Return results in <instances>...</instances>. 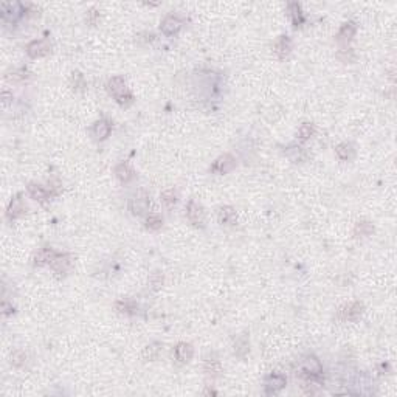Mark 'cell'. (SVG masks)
Instances as JSON below:
<instances>
[{
  "label": "cell",
  "instance_id": "cell-14",
  "mask_svg": "<svg viewBox=\"0 0 397 397\" xmlns=\"http://www.w3.org/2000/svg\"><path fill=\"white\" fill-rule=\"evenodd\" d=\"M28 193H30L31 198H34V200H37V202H45L51 197L50 189H47L41 185H36V183L28 185Z\"/></svg>",
  "mask_w": 397,
  "mask_h": 397
},
{
  "label": "cell",
  "instance_id": "cell-3",
  "mask_svg": "<svg viewBox=\"0 0 397 397\" xmlns=\"http://www.w3.org/2000/svg\"><path fill=\"white\" fill-rule=\"evenodd\" d=\"M51 50V45L47 39H39V41H33L27 45V53L30 58H42L45 54H49Z\"/></svg>",
  "mask_w": 397,
  "mask_h": 397
},
{
  "label": "cell",
  "instance_id": "cell-22",
  "mask_svg": "<svg viewBox=\"0 0 397 397\" xmlns=\"http://www.w3.org/2000/svg\"><path fill=\"white\" fill-rule=\"evenodd\" d=\"M289 11H290V16H292V22L295 27H301L304 23V14H303V10H301L299 3H289Z\"/></svg>",
  "mask_w": 397,
  "mask_h": 397
},
{
  "label": "cell",
  "instance_id": "cell-27",
  "mask_svg": "<svg viewBox=\"0 0 397 397\" xmlns=\"http://www.w3.org/2000/svg\"><path fill=\"white\" fill-rule=\"evenodd\" d=\"M160 197H162V202L166 208H172V206L177 203V198H179L177 191H174V189H168V191L162 193Z\"/></svg>",
  "mask_w": 397,
  "mask_h": 397
},
{
  "label": "cell",
  "instance_id": "cell-4",
  "mask_svg": "<svg viewBox=\"0 0 397 397\" xmlns=\"http://www.w3.org/2000/svg\"><path fill=\"white\" fill-rule=\"evenodd\" d=\"M285 377L280 372H273V374H270L267 379H265V383H264V388H265V393L267 394H276L280 393L282 388L285 386Z\"/></svg>",
  "mask_w": 397,
  "mask_h": 397
},
{
  "label": "cell",
  "instance_id": "cell-7",
  "mask_svg": "<svg viewBox=\"0 0 397 397\" xmlns=\"http://www.w3.org/2000/svg\"><path fill=\"white\" fill-rule=\"evenodd\" d=\"M172 354H174V359H176L177 363L185 364V363H188L189 360L193 359L194 347H193V345H189V343H179L176 347H174Z\"/></svg>",
  "mask_w": 397,
  "mask_h": 397
},
{
  "label": "cell",
  "instance_id": "cell-9",
  "mask_svg": "<svg viewBox=\"0 0 397 397\" xmlns=\"http://www.w3.org/2000/svg\"><path fill=\"white\" fill-rule=\"evenodd\" d=\"M363 314V304L359 303V301H355V303H351L347 304L345 309H341V318L345 321H357L362 316Z\"/></svg>",
  "mask_w": 397,
  "mask_h": 397
},
{
  "label": "cell",
  "instance_id": "cell-2",
  "mask_svg": "<svg viewBox=\"0 0 397 397\" xmlns=\"http://www.w3.org/2000/svg\"><path fill=\"white\" fill-rule=\"evenodd\" d=\"M186 216H188L189 222H191L194 227H200V228L205 227V213H203V208H202V205H198L196 200H191V202L188 203Z\"/></svg>",
  "mask_w": 397,
  "mask_h": 397
},
{
  "label": "cell",
  "instance_id": "cell-8",
  "mask_svg": "<svg viewBox=\"0 0 397 397\" xmlns=\"http://www.w3.org/2000/svg\"><path fill=\"white\" fill-rule=\"evenodd\" d=\"M182 25H183V22H182L177 16H166V17L163 19L162 22V25H160V30L163 31V34L166 36H174V34H177Z\"/></svg>",
  "mask_w": 397,
  "mask_h": 397
},
{
  "label": "cell",
  "instance_id": "cell-21",
  "mask_svg": "<svg viewBox=\"0 0 397 397\" xmlns=\"http://www.w3.org/2000/svg\"><path fill=\"white\" fill-rule=\"evenodd\" d=\"M162 343H158V341H154V343H150L145 347V351H143V359L146 362H154L158 359V355L162 352Z\"/></svg>",
  "mask_w": 397,
  "mask_h": 397
},
{
  "label": "cell",
  "instance_id": "cell-28",
  "mask_svg": "<svg viewBox=\"0 0 397 397\" xmlns=\"http://www.w3.org/2000/svg\"><path fill=\"white\" fill-rule=\"evenodd\" d=\"M162 225H163V217L160 214H149L146 219V227L149 230H158L162 228Z\"/></svg>",
  "mask_w": 397,
  "mask_h": 397
},
{
  "label": "cell",
  "instance_id": "cell-29",
  "mask_svg": "<svg viewBox=\"0 0 397 397\" xmlns=\"http://www.w3.org/2000/svg\"><path fill=\"white\" fill-rule=\"evenodd\" d=\"M372 232H374V227L369 222H359L355 225V234L357 236H369Z\"/></svg>",
  "mask_w": 397,
  "mask_h": 397
},
{
  "label": "cell",
  "instance_id": "cell-34",
  "mask_svg": "<svg viewBox=\"0 0 397 397\" xmlns=\"http://www.w3.org/2000/svg\"><path fill=\"white\" fill-rule=\"evenodd\" d=\"M99 19V13L97 8H92V10H89V13H87V22L90 23V25H95V23L98 22Z\"/></svg>",
  "mask_w": 397,
  "mask_h": 397
},
{
  "label": "cell",
  "instance_id": "cell-6",
  "mask_svg": "<svg viewBox=\"0 0 397 397\" xmlns=\"http://www.w3.org/2000/svg\"><path fill=\"white\" fill-rule=\"evenodd\" d=\"M234 166H236L234 157H233V155H230V154H225V155L219 157L217 160L213 163L211 171H213V172H216V174H227V172H230V171H233V169H234Z\"/></svg>",
  "mask_w": 397,
  "mask_h": 397
},
{
  "label": "cell",
  "instance_id": "cell-11",
  "mask_svg": "<svg viewBox=\"0 0 397 397\" xmlns=\"http://www.w3.org/2000/svg\"><path fill=\"white\" fill-rule=\"evenodd\" d=\"M107 90L110 95H114V98L116 99L118 97H121L124 92H128V87H126L124 79L121 76H114L107 83Z\"/></svg>",
  "mask_w": 397,
  "mask_h": 397
},
{
  "label": "cell",
  "instance_id": "cell-35",
  "mask_svg": "<svg viewBox=\"0 0 397 397\" xmlns=\"http://www.w3.org/2000/svg\"><path fill=\"white\" fill-rule=\"evenodd\" d=\"M2 98H3V104L6 106L8 102H10V98H13V95H10L8 92H3V93H2Z\"/></svg>",
  "mask_w": 397,
  "mask_h": 397
},
{
  "label": "cell",
  "instance_id": "cell-30",
  "mask_svg": "<svg viewBox=\"0 0 397 397\" xmlns=\"http://www.w3.org/2000/svg\"><path fill=\"white\" fill-rule=\"evenodd\" d=\"M27 362V354L23 352V351H16V352H13V355H11V364L13 366H16V368H19V366H22L23 363Z\"/></svg>",
  "mask_w": 397,
  "mask_h": 397
},
{
  "label": "cell",
  "instance_id": "cell-1",
  "mask_svg": "<svg viewBox=\"0 0 397 397\" xmlns=\"http://www.w3.org/2000/svg\"><path fill=\"white\" fill-rule=\"evenodd\" d=\"M2 19L5 22H10V23H14V22H17L23 13H25V8H23V5L20 3H13V2H3L2 3Z\"/></svg>",
  "mask_w": 397,
  "mask_h": 397
},
{
  "label": "cell",
  "instance_id": "cell-12",
  "mask_svg": "<svg viewBox=\"0 0 397 397\" xmlns=\"http://www.w3.org/2000/svg\"><path fill=\"white\" fill-rule=\"evenodd\" d=\"M217 219L222 225H234L237 216L233 206H220L217 211Z\"/></svg>",
  "mask_w": 397,
  "mask_h": 397
},
{
  "label": "cell",
  "instance_id": "cell-31",
  "mask_svg": "<svg viewBox=\"0 0 397 397\" xmlns=\"http://www.w3.org/2000/svg\"><path fill=\"white\" fill-rule=\"evenodd\" d=\"M312 133H314V126H312V124H309V123H304V124L298 129V135H299V138H301V140L311 138V137H312Z\"/></svg>",
  "mask_w": 397,
  "mask_h": 397
},
{
  "label": "cell",
  "instance_id": "cell-17",
  "mask_svg": "<svg viewBox=\"0 0 397 397\" xmlns=\"http://www.w3.org/2000/svg\"><path fill=\"white\" fill-rule=\"evenodd\" d=\"M115 174H116V177L118 180L121 182V183H129V182L135 177V172L133 169L131 168V166L128 163H120L115 168Z\"/></svg>",
  "mask_w": 397,
  "mask_h": 397
},
{
  "label": "cell",
  "instance_id": "cell-32",
  "mask_svg": "<svg viewBox=\"0 0 397 397\" xmlns=\"http://www.w3.org/2000/svg\"><path fill=\"white\" fill-rule=\"evenodd\" d=\"M116 102L120 106H123V107H128V106H131L132 102H133V95L128 90V92H124L121 97H118L116 98Z\"/></svg>",
  "mask_w": 397,
  "mask_h": 397
},
{
  "label": "cell",
  "instance_id": "cell-19",
  "mask_svg": "<svg viewBox=\"0 0 397 397\" xmlns=\"http://www.w3.org/2000/svg\"><path fill=\"white\" fill-rule=\"evenodd\" d=\"M110 131H112V124L106 120H99L93 124V133L98 140H106L110 135Z\"/></svg>",
  "mask_w": 397,
  "mask_h": 397
},
{
  "label": "cell",
  "instance_id": "cell-33",
  "mask_svg": "<svg viewBox=\"0 0 397 397\" xmlns=\"http://www.w3.org/2000/svg\"><path fill=\"white\" fill-rule=\"evenodd\" d=\"M149 284L152 285L154 290H158V289L162 287V284H163V275L158 273V272L152 273V275H150V278H149Z\"/></svg>",
  "mask_w": 397,
  "mask_h": 397
},
{
  "label": "cell",
  "instance_id": "cell-16",
  "mask_svg": "<svg viewBox=\"0 0 397 397\" xmlns=\"http://www.w3.org/2000/svg\"><path fill=\"white\" fill-rule=\"evenodd\" d=\"M275 53L278 54V58H285L287 54L290 53L292 50V42H290V39L287 36H280L276 39V42H275Z\"/></svg>",
  "mask_w": 397,
  "mask_h": 397
},
{
  "label": "cell",
  "instance_id": "cell-10",
  "mask_svg": "<svg viewBox=\"0 0 397 397\" xmlns=\"http://www.w3.org/2000/svg\"><path fill=\"white\" fill-rule=\"evenodd\" d=\"M148 205H149V200L146 196H135L129 202V210L132 211V214H135V216H141V214L146 213Z\"/></svg>",
  "mask_w": 397,
  "mask_h": 397
},
{
  "label": "cell",
  "instance_id": "cell-18",
  "mask_svg": "<svg viewBox=\"0 0 397 397\" xmlns=\"http://www.w3.org/2000/svg\"><path fill=\"white\" fill-rule=\"evenodd\" d=\"M248 351H250L248 335H247V333H242L241 337H237L236 343H234V354L237 357H241V359H244V357L248 354Z\"/></svg>",
  "mask_w": 397,
  "mask_h": 397
},
{
  "label": "cell",
  "instance_id": "cell-20",
  "mask_svg": "<svg viewBox=\"0 0 397 397\" xmlns=\"http://www.w3.org/2000/svg\"><path fill=\"white\" fill-rule=\"evenodd\" d=\"M58 253L54 251L53 248H42L37 251V255L34 256V264L36 265H45V264H51V261L54 259Z\"/></svg>",
  "mask_w": 397,
  "mask_h": 397
},
{
  "label": "cell",
  "instance_id": "cell-23",
  "mask_svg": "<svg viewBox=\"0 0 397 397\" xmlns=\"http://www.w3.org/2000/svg\"><path fill=\"white\" fill-rule=\"evenodd\" d=\"M203 371L206 372V376L210 377H219L220 372H222V364L219 360L216 359H211V360H206L205 364H203Z\"/></svg>",
  "mask_w": 397,
  "mask_h": 397
},
{
  "label": "cell",
  "instance_id": "cell-24",
  "mask_svg": "<svg viewBox=\"0 0 397 397\" xmlns=\"http://www.w3.org/2000/svg\"><path fill=\"white\" fill-rule=\"evenodd\" d=\"M115 307L118 312L128 314V315H132V314H135V311H137V304H135L133 299H120V301H116Z\"/></svg>",
  "mask_w": 397,
  "mask_h": 397
},
{
  "label": "cell",
  "instance_id": "cell-5",
  "mask_svg": "<svg viewBox=\"0 0 397 397\" xmlns=\"http://www.w3.org/2000/svg\"><path fill=\"white\" fill-rule=\"evenodd\" d=\"M71 265H73V258L70 255H56L50 264L53 272L58 275H66L67 272H70Z\"/></svg>",
  "mask_w": 397,
  "mask_h": 397
},
{
  "label": "cell",
  "instance_id": "cell-13",
  "mask_svg": "<svg viewBox=\"0 0 397 397\" xmlns=\"http://www.w3.org/2000/svg\"><path fill=\"white\" fill-rule=\"evenodd\" d=\"M355 31H357V25H355L354 22L343 23V25H341V28H340V31H338V34H337V41L340 44H347L354 37Z\"/></svg>",
  "mask_w": 397,
  "mask_h": 397
},
{
  "label": "cell",
  "instance_id": "cell-26",
  "mask_svg": "<svg viewBox=\"0 0 397 397\" xmlns=\"http://www.w3.org/2000/svg\"><path fill=\"white\" fill-rule=\"evenodd\" d=\"M30 76H31V73L27 68H17V70H14L11 75H6V79H10V81H14V83H23V81H27Z\"/></svg>",
  "mask_w": 397,
  "mask_h": 397
},
{
  "label": "cell",
  "instance_id": "cell-25",
  "mask_svg": "<svg viewBox=\"0 0 397 397\" xmlns=\"http://www.w3.org/2000/svg\"><path fill=\"white\" fill-rule=\"evenodd\" d=\"M335 154L340 160H349L354 154V149L351 145H347V143H341V145H338L335 148Z\"/></svg>",
  "mask_w": 397,
  "mask_h": 397
},
{
  "label": "cell",
  "instance_id": "cell-15",
  "mask_svg": "<svg viewBox=\"0 0 397 397\" xmlns=\"http://www.w3.org/2000/svg\"><path fill=\"white\" fill-rule=\"evenodd\" d=\"M25 210H27V206L23 205V202H22L20 196H17V197H14V198H13L11 203H10V206H8L6 216H8V219H16V217H20L22 214L25 213Z\"/></svg>",
  "mask_w": 397,
  "mask_h": 397
}]
</instances>
